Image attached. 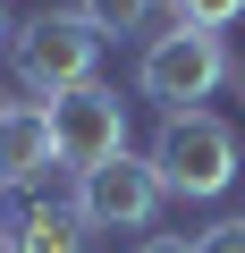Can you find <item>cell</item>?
<instances>
[{"label": "cell", "mask_w": 245, "mask_h": 253, "mask_svg": "<svg viewBox=\"0 0 245 253\" xmlns=\"http://www.w3.org/2000/svg\"><path fill=\"white\" fill-rule=\"evenodd\" d=\"M9 34H17V17H9V0H0V51H9Z\"/></svg>", "instance_id": "cell-12"}, {"label": "cell", "mask_w": 245, "mask_h": 253, "mask_svg": "<svg viewBox=\"0 0 245 253\" xmlns=\"http://www.w3.org/2000/svg\"><path fill=\"white\" fill-rule=\"evenodd\" d=\"M9 59H17V84H26L34 101H59V93H76V84H93L101 34H93L85 9H34V17L9 34Z\"/></svg>", "instance_id": "cell-1"}, {"label": "cell", "mask_w": 245, "mask_h": 253, "mask_svg": "<svg viewBox=\"0 0 245 253\" xmlns=\"http://www.w3.org/2000/svg\"><path fill=\"white\" fill-rule=\"evenodd\" d=\"M195 253H245V219H211L195 236Z\"/></svg>", "instance_id": "cell-10"}, {"label": "cell", "mask_w": 245, "mask_h": 253, "mask_svg": "<svg viewBox=\"0 0 245 253\" xmlns=\"http://www.w3.org/2000/svg\"><path fill=\"white\" fill-rule=\"evenodd\" d=\"M161 203H169V186H161L152 152H118V161H101V169L76 177V211L93 228H152Z\"/></svg>", "instance_id": "cell-5"}, {"label": "cell", "mask_w": 245, "mask_h": 253, "mask_svg": "<svg viewBox=\"0 0 245 253\" xmlns=\"http://www.w3.org/2000/svg\"><path fill=\"white\" fill-rule=\"evenodd\" d=\"M51 110V144H59V169H101V161H118L127 152V101H118L110 84H76V93H59V101H43Z\"/></svg>", "instance_id": "cell-4"}, {"label": "cell", "mask_w": 245, "mask_h": 253, "mask_svg": "<svg viewBox=\"0 0 245 253\" xmlns=\"http://www.w3.org/2000/svg\"><path fill=\"white\" fill-rule=\"evenodd\" d=\"M245 17V0H169V26H203V34H228Z\"/></svg>", "instance_id": "cell-9"}, {"label": "cell", "mask_w": 245, "mask_h": 253, "mask_svg": "<svg viewBox=\"0 0 245 253\" xmlns=\"http://www.w3.org/2000/svg\"><path fill=\"white\" fill-rule=\"evenodd\" d=\"M51 161H59L51 110H43V101H0V194H26Z\"/></svg>", "instance_id": "cell-6"}, {"label": "cell", "mask_w": 245, "mask_h": 253, "mask_svg": "<svg viewBox=\"0 0 245 253\" xmlns=\"http://www.w3.org/2000/svg\"><path fill=\"white\" fill-rule=\"evenodd\" d=\"M136 253H195V236H144Z\"/></svg>", "instance_id": "cell-11"}, {"label": "cell", "mask_w": 245, "mask_h": 253, "mask_svg": "<svg viewBox=\"0 0 245 253\" xmlns=\"http://www.w3.org/2000/svg\"><path fill=\"white\" fill-rule=\"evenodd\" d=\"M76 9L93 17L101 42H118V34H144V42H152V26L169 17V0H76Z\"/></svg>", "instance_id": "cell-8"}, {"label": "cell", "mask_w": 245, "mask_h": 253, "mask_svg": "<svg viewBox=\"0 0 245 253\" xmlns=\"http://www.w3.org/2000/svg\"><path fill=\"white\" fill-rule=\"evenodd\" d=\"M9 253H93V219L76 203H26L9 228Z\"/></svg>", "instance_id": "cell-7"}, {"label": "cell", "mask_w": 245, "mask_h": 253, "mask_svg": "<svg viewBox=\"0 0 245 253\" xmlns=\"http://www.w3.org/2000/svg\"><path fill=\"white\" fill-rule=\"evenodd\" d=\"M152 169H161V186L186 194V203L228 194V177H237V126L211 118V110H178V118H161V135H152Z\"/></svg>", "instance_id": "cell-3"}, {"label": "cell", "mask_w": 245, "mask_h": 253, "mask_svg": "<svg viewBox=\"0 0 245 253\" xmlns=\"http://www.w3.org/2000/svg\"><path fill=\"white\" fill-rule=\"evenodd\" d=\"M228 76H237V68H228V42L203 34V26H161V34L144 42V59H136V93L161 101V118L203 110Z\"/></svg>", "instance_id": "cell-2"}, {"label": "cell", "mask_w": 245, "mask_h": 253, "mask_svg": "<svg viewBox=\"0 0 245 253\" xmlns=\"http://www.w3.org/2000/svg\"><path fill=\"white\" fill-rule=\"evenodd\" d=\"M0 253H9V228H0Z\"/></svg>", "instance_id": "cell-13"}]
</instances>
